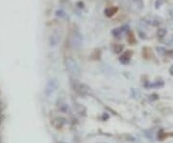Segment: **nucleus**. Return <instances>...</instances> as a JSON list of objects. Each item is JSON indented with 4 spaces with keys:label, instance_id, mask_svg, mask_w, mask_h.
I'll return each instance as SVG.
<instances>
[{
    "label": "nucleus",
    "instance_id": "f03ea898",
    "mask_svg": "<svg viewBox=\"0 0 173 143\" xmlns=\"http://www.w3.org/2000/svg\"><path fill=\"white\" fill-rule=\"evenodd\" d=\"M82 42H83V38H82V35L78 32H75L74 34L71 36V40H70V43L72 45L73 48H80L81 45H82Z\"/></svg>",
    "mask_w": 173,
    "mask_h": 143
},
{
    "label": "nucleus",
    "instance_id": "6ab92c4d",
    "mask_svg": "<svg viewBox=\"0 0 173 143\" xmlns=\"http://www.w3.org/2000/svg\"><path fill=\"white\" fill-rule=\"evenodd\" d=\"M170 15H171V17H172V18H173V10H170Z\"/></svg>",
    "mask_w": 173,
    "mask_h": 143
},
{
    "label": "nucleus",
    "instance_id": "2eb2a0df",
    "mask_svg": "<svg viewBox=\"0 0 173 143\" xmlns=\"http://www.w3.org/2000/svg\"><path fill=\"white\" fill-rule=\"evenodd\" d=\"M157 50H158V53L161 55H165L166 54V50L165 48H162V47H157Z\"/></svg>",
    "mask_w": 173,
    "mask_h": 143
},
{
    "label": "nucleus",
    "instance_id": "0eeeda50",
    "mask_svg": "<svg viewBox=\"0 0 173 143\" xmlns=\"http://www.w3.org/2000/svg\"><path fill=\"white\" fill-rule=\"evenodd\" d=\"M126 31H127L126 27H118V28L114 29L112 31V34H113L114 37H117V38H118V37H120L123 33H125Z\"/></svg>",
    "mask_w": 173,
    "mask_h": 143
},
{
    "label": "nucleus",
    "instance_id": "20e7f679",
    "mask_svg": "<svg viewBox=\"0 0 173 143\" xmlns=\"http://www.w3.org/2000/svg\"><path fill=\"white\" fill-rule=\"evenodd\" d=\"M58 87V82L55 79L53 80H50L48 81V83L46 84V87H45V93L46 95H50L53 93Z\"/></svg>",
    "mask_w": 173,
    "mask_h": 143
},
{
    "label": "nucleus",
    "instance_id": "f3484780",
    "mask_svg": "<svg viewBox=\"0 0 173 143\" xmlns=\"http://www.w3.org/2000/svg\"><path fill=\"white\" fill-rule=\"evenodd\" d=\"M169 73H170V75H172L173 76V65L170 66V68H169Z\"/></svg>",
    "mask_w": 173,
    "mask_h": 143
},
{
    "label": "nucleus",
    "instance_id": "dca6fc26",
    "mask_svg": "<svg viewBox=\"0 0 173 143\" xmlns=\"http://www.w3.org/2000/svg\"><path fill=\"white\" fill-rule=\"evenodd\" d=\"M166 55L169 58H171V59H173V50H169L168 52H166Z\"/></svg>",
    "mask_w": 173,
    "mask_h": 143
},
{
    "label": "nucleus",
    "instance_id": "1a4fd4ad",
    "mask_svg": "<svg viewBox=\"0 0 173 143\" xmlns=\"http://www.w3.org/2000/svg\"><path fill=\"white\" fill-rule=\"evenodd\" d=\"M131 55L132 54H130L129 55V52H126V53H124V54L120 57V62L121 63H124V65H126V63H128L130 62V59H131Z\"/></svg>",
    "mask_w": 173,
    "mask_h": 143
},
{
    "label": "nucleus",
    "instance_id": "aec40b11",
    "mask_svg": "<svg viewBox=\"0 0 173 143\" xmlns=\"http://www.w3.org/2000/svg\"><path fill=\"white\" fill-rule=\"evenodd\" d=\"M172 40H173V38H172Z\"/></svg>",
    "mask_w": 173,
    "mask_h": 143
},
{
    "label": "nucleus",
    "instance_id": "423d86ee",
    "mask_svg": "<svg viewBox=\"0 0 173 143\" xmlns=\"http://www.w3.org/2000/svg\"><path fill=\"white\" fill-rule=\"evenodd\" d=\"M118 11V8L117 7H109V8H106L104 11V14L106 17H111L113 15H114L115 14L117 13Z\"/></svg>",
    "mask_w": 173,
    "mask_h": 143
},
{
    "label": "nucleus",
    "instance_id": "39448f33",
    "mask_svg": "<svg viewBox=\"0 0 173 143\" xmlns=\"http://www.w3.org/2000/svg\"><path fill=\"white\" fill-rule=\"evenodd\" d=\"M143 20L146 23H148L149 25L152 26H159L162 23V19L156 15H147L143 18Z\"/></svg>",
    "mask_w": 173,
    "mask_h": 143
},
{
    "label": "nucleus",
    "instance_id": "ddd939ff",
    "mask_svg": "<svg viewBox=\"0 0 173 143\" xmlns=\"http://www.w3.org/2000/svg\"><path fill=\"white\" fill-rule=\"evenodd\" d=\"M162 4H164V0H156V2H155V8H156V9H159Z\"/></svg>",
    "mask_w": 173,
    "mask_h": 143
},
{
    "label": "nucleus",
    "instance_id": "4468645a",
    "mask_svg": "<svg viewBox=\"0 0 173 143\" xmlns=\"http://www.w3.org/2000/svg\"><path fill=\"white\" fill-rule=\"evenodd\" d=\"M65 12L62 10H57V12H56V15L57 17H65Z\"/></svg>",
    "mask_w": 173,
    "mask_h": 143
},
{
    "label": "nucleus",
    "instance_id": "7ed1b4c3",
    "mask_svg": "<svg viewBox=\"0 0 173 143\" xmlns=\"http://www.w3.org/2000/svg\"><path fill=\"white\" fill-rule=\"evenodd\" d=\"M73 88L76 92H78L81 95H87L90 92V88H88L86 84H80V83H73Z\"/></svg>",
    "mask_w": 173,
    "mask_h": 143
},
{
    "label": "nucleus",
    "instance_id": "f257e3e1",
    "mask_svg": "<svg viewBox=\"0 0 173 143\" xmlns=\"http://www.w3.org/2000/svg\"><path fill=\"white\" fill-rule=\"evenodd\" d=\"M65 65L66 70L69 71L70 74L74 76H79L81 70H80V66L77 63L75 60H73L72 58H66L65 60Z\"/></svg>",
    "mask_w": 173,
    "mask_h": 143
},
{
    "label": "nucleus",
    "instance_id": "a211bd4d",
    "mask_svg": "<svg viewBox=\"0 0 173 143\" xmlns=\"http://www.w3.org/2000/svg\"><path fill=\"white\" fill-rule=\"evenodd\" d=\"M77 4H78V6H79L80 8H84V3H82V2H78Z\"/></svg>",
    "mask_w": 173,
    "mask_h": 143
},
{
    "label": "nucleus",
    "instance_id": "9b49d317",
    "mask_svg": "<svg viewBox=\"0 0 173 143\" xmlns=\"http://www.w3.org/2000/svg\"><path fill=\"white\" fill-rule=\"evenodd\" d=\"M133 2L135 3V5L137 6V8L139 10H143L144 5H143V0H133Z\"/></svg>",
    "mask_w": 173,
    "mask_h": 143
},
{
    "label": "nucleus",
    "instance_id": "f8f14e48",
    "mask_svg": "<svg viewBox=\"0 0 173 143\" xmlns=\"http://www.w3.org/2000/svg\"><path fill=\"white\" fill-rule=\"evenodd\" d=\"M113 49H114V53H120V52H122V50H123V45H120V44H117V45H114V47H113Z\"/></svg>",
    "mask_w": 173,
    "mask_h": 143
},
{
    "label": "nucleus",
    "instance_id": "6e6552de",
    "mask_svg": "<svg viewBox=\"0 0 173 143\" xmlns=\"http://www.w3.org/2000/svg\"><path fill=\"white\" fill-rule=\"evenodd\" d=\"M59 41H60V36L58 35V34H52L50 36V38H49V42H50V45L51 46H55L57 45L58 43H59Z\"/></svg>",
    "mask_w": 173,
    "mask_h": 143
},
{
    "label": "nucleus",
    "instance_id": "9d476101",
    "mask_svg": "<svg viewBox=\"0 0 173 143\" xmlns=\"http://www.w3.org/2000/svg\"><path fill=\"white\" fill-rule=\"evenodd\" d=\"M166 34H167V31L165 28H159L158 31H157V36H158L159 39L165 38V37L166 36Z\"/></svg>",
    "mask_w": 173,
    "mask_h": 143
}]
</instances>
